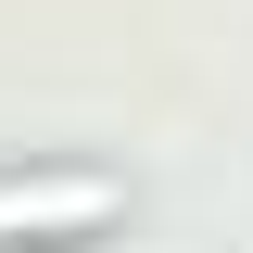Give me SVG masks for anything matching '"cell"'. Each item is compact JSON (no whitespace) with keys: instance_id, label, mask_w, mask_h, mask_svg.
I'll return each instance as SVG.
<instances>
[{"instance_id":"1","label":"cell","mask_w":253,"mask_h":253,"mask_svg":"<svg viewBox=\"0 0 253 253\" xmlns=\"http://www.w3.org/2000/svg\"><path fill=\"white\" fill-rule=\"evenodd\" d=\"M126 215V190L101 177V165H51V177H0V253L38 241V253H76L101 241V228Z\"/></svg>"}]
</instances>
